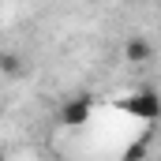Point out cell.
<instances>
[{"label":"cell","mask_w":161,"mask_h":161,"mask_svg":"<svg viewBox=\"0 0 161 161\" xmlns=\"http://www.w3.org/2000/svg\"><path fill=\"white\" fill-rule=\"evenodd\" d=\"M0 75L4 79H23L26 75V64L19 53H0Z\"/></svg>","instance_id":"cell-3"},{"label":"cell","mask_w":161,"mask_h":161,"mask_svg":"<svg viewBox=\"0 0 161 161\" xmlns=\"http://www.w3.org/2000/svg\"><path fill=\"white\" fill-rule=\"evenodd\" d=\"M60 120L68 124V127H82V124L90 120V101H86V97L64 101V109H60Z\"/></svg>","instance_id":"cell-2"},{"label":"cell","mask_w":161,"mask_h":161,"mask_svg":"<svg viewBox=\"0 0 161 161\" xmlns=\"http://www.w3.org/2000/svg\"><path fill=\"white\" fill-rule=\"evenodd\" d=\"M124 60H127V64H146V60H150V41L146 38H131L124 45Z\"/></svg>","instance_id":"cell-4"},{"label":"cell","mask_w":161,"mask_h":161,"mask_svg":"<svg viewBox=\"0 0 161 161\" xmlns=\"http://www.w3.org/2000/svg\"><path fill=\"white\" fill-rule=\"evenodd\" d=\"M124 113H131V116H139V120H158L161 116V97L154 90H131L127 97L120 101Z\"/></svg>","instance_id":"cell-1"}]
</instances>
